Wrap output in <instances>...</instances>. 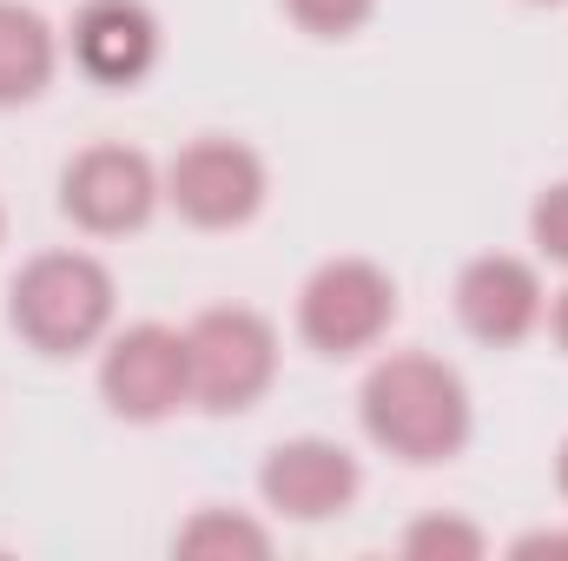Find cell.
Instances as JSON below:
<instances>
[{"label": "cell", "instance_id": "1", "mask_svg": "<svg viewBox=\"0 0 568 561\" xmlns=\"http://www.w3.org/2000/svg\"><path fill=\"white\" fill-rule=\"evenodd\" d=\"M357 422L384 456H397L410 469H436L469 449L476 404H469V384L456 364H443L429 350H390L371 364V377L357 390Z\"/></svg>", "mask_w": 568, "mask_h": 561}, {"label": "cell", "instance_id": "19", "mask_svg": "<svg viewBox=\"0 0 568 561\" xmlns=\"http://www.w3.org/2000/svg\"><path fill=\"white\" fill-rule=\"evenodd\" d=\"M0 238H7V205H0Z\"/></svg>", "mask_w": 568, "mask_h": 561}, {"label": "cell", "instance_id": "8", "mask_svg": "<svg viewBox=\"0 0 568 561\" xmlns=\"http://www.w3.org/2000/svg\"><path fill=\"white\" fill-rule=\"evenodd\" d=\"M258 496L284 522H331L364 496V469L331 436H284L258 462Z\"/></svg>", "mask_w": 568, "mask_h": 561}, {"label": "cell", "instance_id": "6", "mask_svg": "<svg viewBox=\"0 0 568 561\" xmlns=\"http://www.w3.org/2000/svg\"><path fill=\"white\" fill-rule=\"evenodd\" d=\"M100 404L120 422H165L192 404V350L172 324H126L100 350Z\"/></svg>", "mask_w": 568, "mask_h": 561}, {"label": "cell", "instance_id": "17", "mask_svg": "<svg viewBox=\"0 0 568 561\" xmlns=\"http://www.w3.org/2000/svg\"><path fill=\"white\" fill-rule=\"evenodd\" d=\"M556 489H562V496H568V442H562V449H556Z\"/></svg>", "mask_w": 568, "mask_h": 561}, {"label": "cell", "instance_id": "7", "mask_svg": "<svg viewBox=\"0 0 568 561\" xmlns=\"http://www.w3.org/2000/svg\"><path fill=\"white\" fill-rule=\"evenodd\" d=\"M165 205V172L140 145H87L60 165V212L87 238H126Z\"/></svg>", "mask_w": 568, "mask_h": 561}, {"label": "cell", "instance_id": "18", "mask_svg": "<svg viewBox=\"0 0 568 561\" xmlns=\"http://www.w3.org/2000/svg\"><path fill=\"white\" fill-rule=\"evenodd\" d=\"M529 7H568V0H529Z\"/></svg>", "mask_w": 568, "mask_h": 561}, {"label": "cell", "instance_id": "15", "mask_svg": "<svg viewBox=\"0 0 568 561\" xmlns=\"http://www.w3.org/2000/svg\"><path fill=\"white\" fill-rule=\"evenodd\" d=\"M529 245L549 265L568 272V178H556L549 192H536V205H529Z\"/></svg>", "mask_w": 568, "mask_h": 561}, {"label": "cell", "instance_id": "13", "mask_svg": "<svg viewBox=\"0 0 568 561\" xmlns=\"http://www.w3.org/2000/svg\"><path fill=\"white\" fill-rule=\"evenodd\" d=\"M397 549L410 561H476L489 555V536L476 522H463V516H417Z\"/></svg>", "mask_w": 568, "mask_h": 561}, {"label": "cell", "instance_id": "10", "mask_svg": "<svg viewBox=\"0 0 568 561\" xmlns=\"http://www.w3.org/2000/svg\"><path fill=\"white\" fill-rule=\"evenodd\" d=\"M67 53L93 86H140L165 53V33L145 0H87L67 27Z\"/></svg>", "mask_w": 568, "mask_h": 561}, {"label": "cell", "instance_id": "12", "mask_svg": "<svg viewBox=\"0 0 568 561\" xmlns=\"http://www.w3.org/2000/svg\"><path fill=\"white\" fill-rule=\"evenodd\" d=\"M172 555L192 561H265L272 555V529L239 516V509H192L172 536Z\"/></svg>", "mask_w": 568, "mask_h": 561}, {"label": "cell", "instance_id": "2", "mask_svg": "<svg viewBox=\"0 0 568 561\" xmlns=\"http://www.w3.org/2000/svg\"><path fill=\"white\" fill-rule=\"evenodd\" d=\"M120 284L93 252H40L7 284V324L40 357H80L113 337Z\"/></svg>", "mask_w": 568, "mask_h": 561}, {"label": "cell", "instance_id": "4", "mask_svg": "<svg viewBox=\"0 0 568 561\" xmlns=\"http://www.w3.org/2000/svg\"><path fill=\"white\" fill-rule=\"evenodd\" d=\"M397 324V278L371 258H324L297 290V337L317 357H364Z\"/></svg>", "mask_w": 568, "mask_h": 561}, {"label": "cell", "instance_id": "9", "mask_svg": "<svg viewBox=\"0 0 568 561\" xmlns=\"http://www.w3.org/2000/svg\"><path fill=\"white\" fill-rule=\"evenodd\" d=\"M549 317V297H542V272L516 252H483L456 272V324L489 344V350H509L523 344L536 324Z\"/></svg>", "mask_w": 568, "mask_h": 561}, {"label": "cell", "instance_id": "5", "mask_svg": "<svg viewBox=\"0 0 568 561\" xmlns=\"http://www.w3.org/2000/svg\"><path fill=\"white\" fill-rule=\"evenodd\" d=\"M265 192H272V172L265 159L252 152L245 140H205L179 145L172 165H165V205L199 225V232H239L265 212Z\"/></svg>", "mask_w": 568, "mask_h": 561}, {"label": "cell", "instance_id": "11", "mask_svg": "<svg viewBox=\"0 0 568 561\" xmlns=\"http://www.w3.org/2000/svg\"><path fill=\"white\" fill-rule=\"evenodd\" d=\"M60 73V33L47 27L40 7L27 0H0V113L7 106H33Z\"/></svg>", "mask_w": 568, "mask_h": 561}, {"label": "cell", "instance_id": "16", "mask_svg": "<svg viewBox=\"0 0 568 561\" xmlns=\"http://www.w3.org/2000/svg\"><path fill=\"white\" fill-rule=\"evenodd\" d=\"M549 330H556V344L568 350V290H556V304H549Z\"/></svg>", "mask_w": 568, "mask_h": 561}, {"label": "cell", "instance_id": "3", "mask_svg": "<svg viewBox=\"0 0 568 561\" xmlns=\"http://www.w3.org/2000/svg\"><path fill=\"white\" fill-rule=\"evenodd\" d=\"M192 350V404L212 417H245L278 384V330L252 304H212L185 324Z\"/></svg>", "mask_w": 568, "mask_h": 561}, {"label": "cell", "instance_id": "14", "mask_svg": "<svg viewBox=\"0 0 568 561\" xmlns=\"http://www.w3.org/2000/svg\"><path fill=\"white\" fill-rule=\"evenodd\" d=\"M284 13L311 33V40H351L377 20V0H284Z\"/></svg>", "mask_w": 568, "mask_h": 561}]
</instances>
